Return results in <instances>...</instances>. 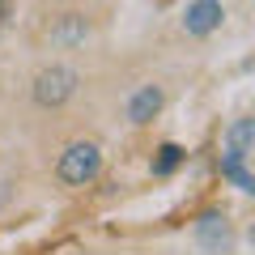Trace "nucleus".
<instances>
[{"label":"nucleus","instance_id":"nucleus-1","mask_svg":"<svg viewBox=\"0 0 255 255\" xmlns=\"http://www.w3.org/2000/svg\"><path fill=\"white\" fill-rule=\"evenodd\" d=\"M77 90H81V73H77L73 64H47V68L34 73V81H30V98L43 111L68 107L77 98Z\"/></svg>","mask_w":255,"mask_h":255},{"label":"nucleus","instance_id":"nucleus-2","mask_svg":"<svg viewBox=\"0 0 255 255\" xmlns=\"http://www.w3.org/2000/svg\"><path fill=\"white\" fill-rule=\"evenodd\" d=\"M102 145L98 140H73V145L60 153V162H55V179L64 183V187H90L94 179L102 174Z\"/></svg>","mask_w":255,"mask_h":255},{"label":"nucleus","instance_id":"nucleus-3","mask_svg":"<svg viewBox=\"0 0 255 255\" xmlns=\"http://www.w3.org/2000/svg\"><path fill=\"white\" fill-rule=\"evenodd\" d=\"M191 243L200 247L204 255H234V221H230L226 209H204L200 217L191 221Z\"/></svg>","mask_w":255,"mask_h":255},{"label":"nucleus","instance_id":"nucleus-4","mask_svg":"<svg viewBox=\"0 0 255 255\" xmlns=\"http://www.w3.org/2000/svg\"><path fill=\"white\" fill-rule=\"evenodd\" d=\"M90 34H94V21H90V13H81V9L55 13V17L47 21V30H43V38L55 51H77V47L90 43Z\"/></svg>","mask_w":255,"mask_h":255},{"label":"nucleus","instance_id":"nucleus-5","mask_svg":"<svg viewBox=\"0 0 255 255\" xmlns=\"http://www.w3.org/2000/svg\"><path fill=\"white\" fill-rule=\"evenodd\" d=\"M226 21V4L221 0H187V9H183V34L187 38H209L221 30Z\"/></svg>","mask_w":255,"mask_h":255},{"label":"nucleus","instance_id":"nucleus-6","mask_svg":"<svg viewBox=\"0 0 255 255\" xmlns=\"http://www.w3.org/2000/svg\"><path fill=\"white\" fill-rule=\"evenodd\" d=\"M162 107H166V90L157 81H149V85H140L132 98H128V107H124V119L132 128H145V124H153L157 115H162Z\"/></svg>","mask_w":255,"mask_h":255},{"label":"nucleus","instance_id":"nucleus-7","mask_svg":"<svg viewBox=\"0 0 255 255\" xmlns=\"http://www.w3.org/2000/svg\"><path fill=\"white\" fill-rule=\"evenodd\" d=\"M251 149H255V119H234L221 136V157L226 162H251Z\"/></svg>","mask_w":255,"mask_h":255},{"label":"nucleus","instance_id":"nucleus-8","mask_svg":"<svg viewBox=\"0 0 255 255\" xmlns=\"http://www.w3.org/2000/svg\"><path fill=\"white\" fill-rule=\"evenodd\" d=\"M221 179L234 183V187H238V191H247V196L255 191V174L247 170V162H226V157H221Z\"/></svg>","mask_w":255,"mask_h":255},{"label":"nucleus","instance_id":"nucleus-9","mask_svg":"<svg viewBox=\"0 0 255 255\" xmlns=\"http://www.w3.org/2000/svg\"><path fill=\"white\" fill-rule=\"evenodd\" d=\"M179 162H183V149L179 145H162L157 149V157H153V174L162 179V174H174L179 170Z\"/></svg>","mask_w":255,"mask_h":255},{"label":"nucleus","instance_id":"nucleus-10","mask_svg":"<svg viewBox=\"0 0 255 255\" xmlns=\"http://www.w3.org/2000/svg\"><path fill=\"white\" fill-rule=\"evenodd\" d=\"M4 9H9V0H0V21H4Z\"/></svg>","mask_w":255,"mask_h":255},{"label":"nucleus","instance_id":"nucleus-11","mask_svg":"<svg viewBox=\"0 0 255 255\" xmlns=\"http://www.w3.org/2000/svg\"><path fill=\"white\" fill-rule=\"evenodd\" d=\"M68 255H90V251H68Z\"/></svg>","mask_w":255,"mask_h":255}]
</instances>
